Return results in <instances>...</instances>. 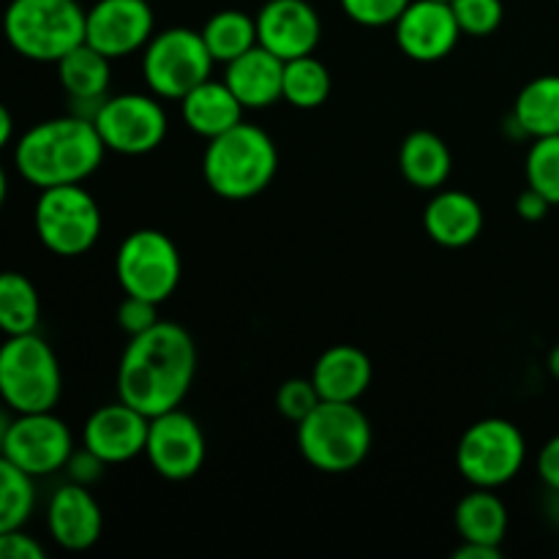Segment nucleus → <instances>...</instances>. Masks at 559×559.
I'll use <instances>...</instances> for the list:
<instances>
[{"mask_svg": "<svg viewBox=\"0 0 559 559\" xmlns=\"http://www.w3.org/2000/svg\"><path fill=\"white\" fill-rule=\"evenodd\" d=\"M197 377V344L178 322L158 320L129 338L118 364V399L147 418L183 404Z\"/></svg>", "mask_w": 559, "mask_h": 559, "instance_id": "1", "label": "nucleus"}, {"mask_svg": "<svg viewBox=\"0 0 559 559\" xmlns=\"http://www.w3.org/2000/svg\"><path fill=\"white\" fill-rule=\"evenodd\" d=\"M107 145L93 120L80 115L49 118L27 129L14 147V167L36 189L85 183L104 162Z\"/></svg>", "mask_w": 559, "mask_h": 559, "instance_id": "2", "label": "nucleus"}, {"mask_svg": "<svg viewBox=\"0 0 559 559\" xmlns=\"http://www.w3.org/2000/svg\"><path fill=\"white\" fill-rule=\"evenodd\" d=\"M278 173V147L265 129L240 120L224 134L207 140L202 178L207 189L229 202L262 194Z\"/></svg>", "mask_w": 559, "mask_h": 559, "instance_id": "3", "label": "nucleus"}, {"mask_svg": "<svg viewBox=\"0 0 559 559\" xmlns=\"http://www.w3.org/2000/svg\"><path fill=\"white\" fill-rule=\"evenodd\" d=\"M298 451L320 473H353L371 451V420L358 402H320L298 424Z\"/></svg>", "mask_w": 559, "mask_h": 559, "instance_id": "4", "label": "nucleus"}, {"mask_svg": "<svg viewBox=\"0 0 559 559\" xmlns=\"http://www.w3.org/2000/svg\"><path fill=\"white\" fill-rule=\"evenodd\" d=\"M85 16L76 0H11L3 14V36L22 58L58 63L85 41Z\"/></svg>", "mask_w": 559, "mask_h": 559, "instance_id": "5", "label": "nucleus"}, {"mask_svg": "<svg viewBox=\"0 0 559 559\" xmlns=\"http://www.w3.org/2000/svg\"><path fill=\"white\" fill-rule=\"evenodd\" d=\"M63 393L58 355L36 331L0 344V402L14 415L55 409Z\"/></svg>", "mask_w": 559, "mask_h": 559, "instance_id": "6", "label": "nucleus"}, {"mask_svg": "<svg viewBox=\"0 0 559 559\" xmlns=\"http://www.w3.org/2000/svg\"><path fill=\"white\" fill-rule=\"evenodd\" d=\"M213 66L216 60L207 52L202 33L191 27L153 33L142 49V80L164 102H180L200 82L211 80Z\"/></svg>", "mask_w": 559, "mask_h": 559, "instance_id": "7", "label": "nucleus"}, {"mask_svg": "<svg viewBox=\"0 0 559 559\" xmlns=\"http://www.w3.org/2000/svg\"><path fill=\"white\" fill-rule=\"evenodd\" d=\"M33 224L44 249L58 257H80L102 235V211L82 183L52 186L38 194Z\"/></svg>", "mask_w": 559, "mask_h": 559, "instance_id": "8", "label": "nucleus"}, {"mask_svg": "<svg viewBox=\"0 0 559 559\" xmlns=\"http://www.w3.org/2000/svg\"><path fill=\"white\" fill-rule=\"evenodd\" d=\"M527 440L506 418H484L469 426L456 445V467L469 486L500 489L522 473Z\"/></svg>", "mask_w": 559, "mask_h": 559, "instance_id": "9", "label": "nucleus"}, {"mask_svg": "<svg viewBox=\"0 0 559 559\" xmlns=\"http://www.w3.org/2000/svg\"><path fill=\"white\" fill-rule=\"evenodd\" d=\"M115 276L126 295L164 304L183 276L178 246L162 229H136L115 254Z\"/></svg>", "mask_w": 559, "mask_h": 559, "instance_id": "10", "label": "nucleus"}, {"mask_svg": "<svg viewBox=\"0 0 559 559\" xmlns=\"http://www.w3.org/2000/svg\"><path fill=\"white\" fill-rule=\"evenodd\" d=\"M93 126L107 151L120 156H145L162 145L169 120L162 98L153 93H118L104 98Z\"/></svg>", "mask_w": 559, "mask_h": 559, "instance_id": "11", "label": "nucleus"}, {"mask_svg": "<svg viewBox=\"0 0 559 559\" xmlns=\"http://www.w3.org/2000/svg\"><path fill=\"white\" fill-rule=\"evenodd\" d=\"M0 453L31 478H47L66 469V462L74 453V437L52 409L22 413L11 418Z\"/></svg>", "mask_w": 559, "mask_h": 559, "instance_id": "12", "label": "nucleus"}, {"mask_svg": "<svg viewBox=\"0 0 559 559\" xmlns=\"http://www.w3.org/2000/svg\"><path fill=\"white\" fill-rule=\"evenodd\" d=\"M205 435L194 415L175 407L151 418L145 459L164 480H191L205 464Z\"/></svg>", "mask_w": 559, "mask_h": 559, "instance_id": "13", "label": "nucleus"}, {"mask_svg": "<svg viewBox=\"0 0 559 559\" xmlns=\"http://www.w3.org/2000/svg\"><path fill=\"white\" fill-rule=\"evenodd\" d=\"M153 27L151 0H96L85 16V44L118 60L145 49Z\"/></svg>", "mask_w": 559, "mask_h": 559, "instance_id": "14", "label": "nucleus"}, {"mask_svg": "<svg viewBox=\"0 0 559 559\" xmlns=\"http://www.w3.org/2000/svg\"><path fill=\"white\" fill-rule=\"evenodd\" d=\"M396 44L418 63H437L456 49L462 38L456 14L448 0H409L396 22Z\"/></svg>", "mask_w": 559, "mask_h": 559, "instance_id": "15", "label": "nucleus"}, {"mask_svg": "<svg viewBox=\"0 0 559 559\" xmlns=\"http://www.w3.org/2000/svg\"><path fill=\"white\" fill-rule=\"evenodd\" d=\"M257 44L284 63L314 55L322 38V22L309 0H267L257 11Z\"/></svg>", "mask_w": 559, "mask_h": 559, "instance_id": "16", "label": "nucleus"}, {"mask_svg": "<svg viewBox=\"0 0 559 559\" xmlns=\"http://www.w3.org/2000/svg\"><path fill=\"white\" fill-rule=\"evenodd\" d=\"M147 429H151V418L118 399L91 413L82 429V445L96 453L107 467L126 464L136 456H145Z\"/></svg>", "mask_w": 559, "mask_h": 559, "instance_id": "17", "label": "nucleus"}, {"mask_svg": "<svg viewBox=\"0 0 559 559\" xmlns=\"http://www.w3.org/2000/svg\"><path fill=\"white\" fill-rule=\"evenodd\" d=\"M49 538L66 551H85L98 544L104 530V513L91 489L82 484L58 486L47 506Z\"/></svg>", "mask_w": 559, "mask_h": 559, "instance_id": "18", "label": "nucleus"}, {"mask_svg": "<svg viewBox=\"0 0 559 559\" xmlns=\"http://www.w3.org/2000/svg\"><path fill=\"white\" fill-rule=\"evenodd\" d=\"M112 60L93 49L91 44L82 41L71 52H66L58 60V80L66 96L71 98L74 115L93 120L104 98L109 96V85H112Z\"/></svg>", "mask_w": 559, "mask_h": 559, "instance_id": "19", "label": "nucleus"}, {"mask_svg": "<svg viewBox=\"0 0 559 559\" xmlns=\"http://www.w3.org/2000/svg\"><path fill=\"white\" fill-rule=\"evenodd\" d=\"M424 229L442 249H464L484 233V207L467 191L437 189L426 202Z\"/></svg>", "mask_w": 559, "mask_h": 559, "instance_id": "20", "label": "nucleus"}, {"mask_svg": "<svg viewBox=\"0 0 559 559\" xmlns=\"http://www.w3.org/2000/svg\"><path fill=\"white\" fill-rule=\"evenodd\" d=\"M371 377V358L355 344L328 347L311 369V382L322 402H358L369 391Z\"/></svg>", "mask_w": 559, "mask_h": 559, "instance_id": "21", "label": "nucleus"}, {"mask_svg": "<svg viewBox=\"0 0 559 559\" xmlns=\"http://www.w3.org/2000/svg\"><path fill=\"white\" fill-rule=\"evenodd\" d=\"M224 82L246 109H267L282 102L284 60L257 44L240 58L229 60Z\"/></svg>", "mask_w": 559, "mask_h": 559, "instance_id": "22", "label": "nucleus"}, {"mask_svg": "<svg viewBox=\"0 0 559 559\" xmlns=\"http://www.w3.org/2000/svg\"><path fill=\"white\" fill-rule=\"evenodd\" d=\"M246 107L238 102L227 82L211 80L200 82L194 91L180 98V118L194 134L213 140L243 120Z\"/></svg>", "mask_w": 559, "mask_h": 559, "instance_id": "23", "label": "nucleus"}, {"mask_svg": "<svg viewBox=\"0 0 559 559\" xmlns=\"http://www.w3.org/2000/svg\"><path fill=\"white\" fill-rule=\"evenodd\" d=\"M399 169L404 180L420 191H437L448 183L453 169L451 147L435 131H413L399 147Z\"/></svg>", "mask_w": 559, "mask_h": 559, "instance_id": "24", "label": "nucleus"}, {"mask_svg": "<svg viewBox=\"0 0 559 559\" xmlns=\"http://www.w3.org/2000/svg\"><path fill=\"white\" fill-rule=\"evenodd\" d=\"M511 123L533 140L559 134V74L535 76L519 91Z\"/></svg>", "mask_w": 559, "mask_h": 559, "instance_id": "25", "label": "nucleus"}, {"mask_svg": "<svg viewBox=\"0 0 559 559\" xmlns=\"http://www.w3.org/2000/svg\"><path fill=\"white\" fill-rule=\"evenodd\" d=\"M453 524H456L462 540L502 546L508 533V508L495 495V489H478V486H473V491L459 500L456 513H453Z\"/></svg>", "mask_w": 559, "mask_h": 559, "instance_id": "26", "label": "nucleus"}, {"mask_svg": "<svg viewBox=\"0 0 559 559\" xmlns=\"http://www.w3.org/2000/svg\"><path fill=\"white\" fill-rule=\"evenodd\" d=\"M41 320V298L25 273H0V331L5 336L38 331Z\"/></svg>", "mask_w": 559, "mask_h": 559, "instance_id": "27", "label": "nucleus"}, {"mask_svg": "<svg viewBox=\"0 0 559 559\" xmlns=\"http://www.w3.org/2000/svg\"><path fill=\"white\" fill-rule=\"evenodd\" d=\"M200 33L213 60L224 66L257 47V20L238 9H224L213 14Z\"/></svg>", "mask_w": 559, "mask_h": 559, "instance_id": "28", "label": "nucleus"}, {"mask_svg": "<svg viewBox=\"0 0 559 559\" xmlns=\"http://www.w3.org/2000/svg\"><path fill=\"white\" fill-rule=\"evenodd\" d=\"M331 71L314 55L293 58L284 63L282 98L295 109H317L331 96Z\"/></svg>", "mask_w": 559, "mask_h": 559, "instance_id": "29", "label": "nucleus"}, {"mask_svg": "<svg viewBox=\"0 0 559 559\" xmlns=\"http://www.w3.org/2000/svg\"><path fill=\"white\" fill-rule=\"evenodd\" d=\"M36 508V478L0 453V533L25 527Z\"/></svg>", "mask_w": 559, "mask_h": 559, "instance_id": "30", "label": "nucleus"}, {"mask_svg": "<svg viewBox=\"0 0 559 559\" xmlns=\"http://www.w3.org/2000/svg\"><path fill=\"white\" fill-rule=\"evenodd\" d=\"M527 186L559 205V134L538 136L527 153Z\"/></svg>", "mask_w": 559, "mask_h": 559, "instance_id": "31", "label": "nucleus"}, {"mask_svg": "<svg viewBox=\"0 0 559 559\" xmlns=\"http://www.w3.org/2000/svg\"><path fill=\"white\" fill-rule=\"evenodd\" d=\"M451 9L456 14L459 27H462V36L475 38L491 36L506 16L502 0H451Z\"/></svg>", "mask_w": 559, "mask_h": 559, "instance_id": "32", "label": "nucleus"}, {"mask_svg": "<svg viewBox=\"0 0 559 559\" xmlns=\"http://www.w3.org/2000/svg\"><path fill=\"white\" fill-rule=\"evenodd\" d=\"M320 393H317L311 377H293V380L282 382V388L276 391V409L287 420H293L295 426L311 413V409L320 404Z\"/></svg>", "mask_w": 559, "mask_h": 559, "instance_id": "33", "label": "nucleus"}, {"mask_svg": "<svg viewBox=\"0 0 559 559\" xmlns=\"http://www.w3.org/2000/svg\"><path fill=\"white\" fill-rule=\"evenodd\" d=\"M344 14L364 27H388L402 16L409 0H338Z\"/></svg>", "mask_w": 559, "mask_h": 559, "instance_id": "34", "label": "nucleus"}, {"mask_svg": "<svg viewBox=\"0 0 559 559\" xmlns=\"http://www.w3.org/2000/svg\"><path fill=\"white\" fill-rule=\"evenodd\" d=\"M158 322V304L145 298H134V295H126L118 306V325L120 331L131 336H140V333L151 331Z\"/></svg>", "mask_w": 559, "mask_h": 559, "instance_id": "35", "label": "nucleus"}, {"mask_svg": "<svg viewBox=\"0 0 559 559\" xmlns=\"http://www.w3.org/2000/svg\"><path fill=\"white\" fill-rule=\"evenodd\" d=\"M44 546L22 527L0 533V559H44Z\"/></svg>", "mask_w": 559, "mask_h": 559, "instance_id": "36", "label": "nucleus"}, {"mask_svg": "<svg viewBox=\"0 0 559 559\" xmlns=\"http://www.w3.org/2000/svg\"><path fill=\"white\" fill-rule=\"evenodd\" d=\"M104 467H107V464H104L102 459L96 456V453L87 451L85 445H82L80 451L74 448L71 459L66 462V473H69V480H74V484H82V486L96 484V480L102 478Z\"/></svg>", "mask_w": 559, "mask_h": 559, "instance_id": "37", "label": "nucleus"}, {"mask_svg": "<svg viewBox=\"0 0 559 559\" xmlns=\"http://www.w3.org/2000/svg\"><path fill=\"white\" fill-rule=\"evenodd\" d=\"M538 475L549 491H559V435L551 437L538 453Z\"/></svg>", "mask_w": 559, "mask_h": 559, "instance_id": "38", "label": "nucleus"}, {"mask_svg": "<svg viewBox=\"0 0 559 559\" xmlns=\"http://www.w3.org/2000/svg\"><path fill=\"white\" fill-rule=\"evenodd\" d=\"M549 207H551V202L546 200L540 191L530 189V186L522 191V194H519V200H516V213L524 218V222H540V218H546Z\"/></svg>", "mask_w": 559, "mask_h": 559, "instance_id": "39", "label": "nucleus"}, {"mask_svg": "<svg viewBox=\"0 0 559 559\" xmlns=\"http://www.w3.org/2000/svg\"><path fill=\"white\" fill-rule=\"evenodd\" d=\"M453 559H502V546L462 540V546L453 551Z\"/></svg>", "mask_w": 559, "mask_h": 559, "instance_id": "40", "label": "nucleus"}, {"mask_svg": "<svg viewBox=\"0 0 559 559\" xmlns=\"http://www.w3.org/2000/svg\"><path fill=\"white\" fill-rule=\"evenodd\" d=\"M11 136H14V118H11V112L5 104H0V151L9 145Z\"/></svg>", "mask_w": 559, "mask_h": 559, "instance_id": "41", "label": "nucleus"}, {"mask_svg": "<svg viewBox=\"0 0 559 559\" xmlns=\"http://www.w3.org/2000/svg\"><path fill=\"white\" fill-rule=\"evenodd\" d=\"M11 418H14V413H11V409L0 402V451H3V442H5V435H9Z\"/></svg>", "mask_w": 559, "mask_h": 559, "instance_id": "42", "label": "nucleus"}, {"mask_svg": "<svg viewBox=\"0 0 559 559\" xmlns=\"http://www.w3.org/2000/svg\"><path fill=\"white\" fill-rule=\"evenodd\" d=\"M546 364H549L551 377H555V380H559V344H557L555 349H551V353H549V360H546Z\"/></svg>", "mask_w": 559, "mask_h": 559, "instance_id": "43", "label": "nucleus"}, {"mask_svg": "<svg viewBox=\"0 0 559 559\" xmlns=\"http://www.w3.org/2000/svg\"><path fill=\"white\" fill-rule=\"evenodd\" d=\"M5 197H9V178H5V169L0 167V211L5 205Z\"/></svg>", "mask_w": 559, "mask_h": 559, "instance_id": "44", "label": "nucleus"}, {"mask_svg": "<svg viewBox=\"0 0 559 559\" xmlns=\"http://www.w3.org/2000/svg\"><path fill=\"white\" fill-rule=\"evenodd\" d=\"M448 3H451V0H448Z\"/></svg>", "mask_w": 559, "mask_h": 559, "instance_id": "45", "label": "nucleus"}]
</instances>
